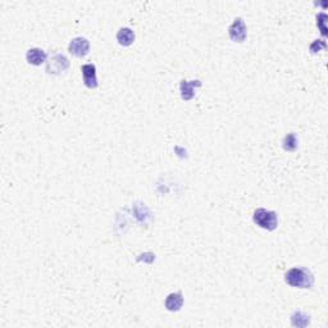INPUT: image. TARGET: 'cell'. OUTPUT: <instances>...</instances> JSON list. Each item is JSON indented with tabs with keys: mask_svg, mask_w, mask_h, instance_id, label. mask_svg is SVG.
<instances>
[{
	"mask_svg": "<svg viewBox=\"0 0 328 328\" xmlns=\"http://www.w3.org/2000/svg\"><path fill=\"white\" fill-rule=\"evenodd\" d=\"M297 143H299V140H297L296 134L290 132L282 140V148L287 151H295L297 149Z\"/></svg>",
	"mask_w": 328,
	"mask_h": 328,
	"instance_id": "obj_11",
	"label": "cell"
},
{
	"mask_svg": "<svg viewBox=\"0 0 328 328\" xmlns=\"http://www.w3.org/2000/svg\"><path fill=\"white\" fill-rule=\"evenodd\" d=\"M200 81H181L180 90H181V98L183 100H191L195 96V87H200Z\"/></svg>",
	"mask_w": 328,
	"mask_h": 328,
	"instance_id": "obj_7",
	"label": "cell"
},
{
	"mask_svg": "<svg viewBox=\"0 0 328 328\" xmlns=\"http://www.w3.org/2000/svg\"><path fill=\"white\" fill-rule=\"evenodd\" d=\"M285 281L292 287L311 288L314 285V276L308 268L295 267L286 272Z\"/></svg>",
	"mask_w": 328,
	"mask_h": 328,
	"instance_id": "obj_1",
	"label": "cell"
},
{
	"mask_svg": "<svg viewBox=\"0 0 328 328\" xmlns=\"http://www.w3.org/2000/svg\"><path fill=\"white\" fill-rule=\"evenodd\" d=\"M117 40L123 47H130L135 40V32L128 27H123L117 32Z\"/></svg>",
	"mask_w": 328,
	"mask_h": 328,
	"instance_id": "obj_10",
	"label": "cell"
},
{
	"mask_svg": "<svg viewBox=\"0 0 328 328\" xmlns=\"http://www.w3.org/2000/svg\"><path fill=\"white\" fill-rule=\"evenodd\" d=\"M68 50H70L72 56L77 57V58H82V57L89 54L90 43L85 38H75L68 45Z\"/></svg>",
	"mask_w": 328,
	"mask_h": 328,
	"instance_id": "obj_4",
	"label": "cell"
},
{
	"mask_svg": "<svg viewBox=\"0 0 328 328\" xmlns=\"http://www.w3.org/2000/svg\"><path fill=\"white\" fill-rule=\"evenodd\" d=\"M84 84L89 89H96L98 87V77H96V67L94 64H84L81 67Z\"/></svg>",
	"mask_w": 328,
	"mask_h": 328,
	"instance_id": "obj_6",
	"label": "cell"
},
{
	"mask_svg": "<svg viewBox=\"0 0 328 328\" xmlns=\"http://www.w3.org/2000/svg\"><path fill=\"white\" fill-rule=\"evenodd\" d=\"M253 221L256 226L267 231H274L278 227V215L273 210H267L264 208H259L254 212Z\"/></svg>",
	"mask_w": 328,
	"mask_h": 328,
	"instance_id": "obj_2",
	"label": "cell"
},
{
	"mask_svg": "<svg viewBox=\"0 0 328 328\" xmlns=\"http://www.w3.org/2000/svg\"><path fill=\"white\" fill-rule=\"evenodd\" d=\"M68 67H70V62H68V59L64 56H62V54H56V56L50 59L49 63H48L47 71L49 73L58 75V73L64 72Z\"/></svg>",
	"mask_w": 328,
	"mask_h": 328,
	"instance_id": "obj_5",
	"label": "cell"
},
{
	"mask_svg": "<svg viewBox=\"0 0 328 328\" xmlns=\"http://www.w3.org/2000/svg\"><path fill=\"white\" fill-rule=\"evenodd\" d=\"M26 59L30 64L41 66V64L47 62V53L44 52L43 49H39V48H32V49L27 50Z\"/></svg>",
	"mask_w": 328,
	"mask_h": 328,
	"instance_id": "obj_8",
	"label": "cell"
},
{
	"mask_svg": "<svg viewBox=\"0 0 328 328\" xmlns=\"http://www.w3.org/2000/svg\"><path fill=\"white\" fill-rule=\"evenodd\" d=\"M320 48H323L324 49L325 48V43L323 40H315L313 44L310 45V52L311 53H316L319 52Z\"/></svg>",
	"mask_w": 328,
	"mask_h": 328,
	"instance_id": "obj_12",
	"label": "cell"
},
{
	"mask_svg": "<svg viewBox=\"0 0 328 328\" xmlns=\"http://www.w3.org/2000/svg\"><path fill=\"white\" fill-rule=\"evenodd\" d=\"M166 305L167 310L169 311H178L183 305V297L181 292H172L166 297Z\"/></svg>",
	"mask_w": 328,
	"mask_h": 328,
	"instance_id": "obj_9",
	"label": "cell"
},
{
	"mask_svg": "<svg viewBox=\"0 0 328 328\" xmlns=\"http://www.w3.org/2000/svg\"><path fill=\"white\" fill-rule=\"evenodd\" d=\"M229 39L235 43H244L247 36V27L241 17L236 18L228 29Z\"/></svg>",
	"mask_w": 328,
	"mask_h": 328,
	"instance_id": "obj_3",
	"label": "cell"
}]
</instances>
